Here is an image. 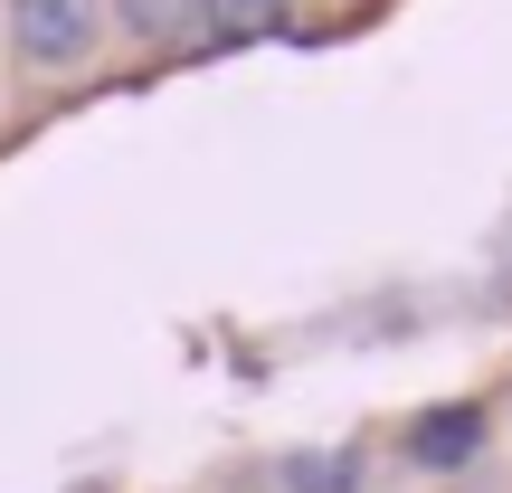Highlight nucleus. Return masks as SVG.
<instances>
[{"instance_id": "7ed1b4c3", "label": "nucleus", "mask_w": 512, "mask_h": 493, "mask_svg": "<svg viewBox=\"0 0 512 493\" xmlns=\"http://www.w3.org/2000/svg\"><path fill=\"white\" fill-rule=\"evenodd\" d=\"M361 484V456H285V493H351Z\"/></svg>"}, {"instance_id": "20e7f679", "label": "nucleus", "mask_w": 512, "mask_h": 493, "mask_svg": "<svg viewBox=\"0 0 512 493\" xmlns=\"http://www.w3.org/2000/svg\"><path fill=\"white\" fill-rule=\"evenodd\" d=\"M200 19L219 38H266V29H285V0H200Z\"/></svg>"}, {"instance_id": "f03ea898", "label": "nucleus", "mask_w": 512, "mask_h": 493, "mask_svg": "<svg viewBox=\"0 0 512 493\" xmlns=\"http://www.w3.org/2000/svg\"><path fill=\"white\" fill-rule=\"evenodd\" d=\"M114 10H124V38H143V48H181L200 29V0H114Z\"/></svg>"}, {"instance_id": "f257e3e1", "label": "nucleus", "mask_w": 512, "mask_h": 493, "mask_svg": "<svg viewBox=\"0 0 512 493\" xmlns=\"http://www.w3.org/2000/svg\"><path fill=\"white\" fill-rule=\"evenodd\" d=\"M95 38H105V10H95V0H10V48H19V67H38V76L86 67Z\"/></svg>"}, {"instance_id": "39448f33", "label": "nucleus", "mask_w": 512, "mask_h": 493, "mask_svg": "<svg viewBox=\"0 0 512 493\" xmlns=\"http://www.w3.org/2000/svg\"><path fill=\"white\" fill-rule=\"evenodd\" d=\"M475 456V418L465 408H446L437 427H418V465H465Z\"/></svg>"}]
</instances>
